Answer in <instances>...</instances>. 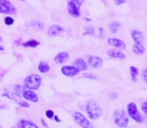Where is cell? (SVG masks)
I'll return each instance as SVG.
<instances>
[{
	"instance_id": "2e32d148",
	"label": "cell",
	"mask_w": 147,
	"mask_h": 128,
	"mask_svg": "<svg viewBox=\"0 0 147 128\" xmlns=\"http://www.w3.org/2000/svg\"><path fill=\"white\" fill-rule=\"evenodd\" d=\"M74 66H75L79 71H86L88 68L87 64H86V62L82 58L75 59V61H74Z\"/></svg>"
},
{
	"instance_id": "ac0fdd59",
	"label": "cell",
	"mask_w": 147,
	"mask_h": 128,
	"mask_svg": "<svg viewBox=\"0 0 147 128\" xmlns=\"http://www.w3.org/2000/svg\"><path fill=\"white\" fill-rule=\"evenodd\" d=\"M138 73H139V70H138L137 67H135V66H130V75H131V80L133 82L137 81Z\"/></svg>"
},
{
	"instance_id": "f1b7e54d",
	"label": "cell",
	"mask_w": 147,
	"mask_h": 128,
	"mask_svg": "<svg viewBox=\"0 0 147 128\" xmlns=\"http://www.w3.org/2000/svg\"><path fill=\"white\" fill-rule=\"evenodd\" d=\"M142 79H143V81L145 83H147V69H145L142 72Z\"/></svg>"
},
{
	"instance_id": "4dcf8cb0",
	"label": "cell",
	"mask_w": 147,
	"mask_h": 128,
	"mask_svg": "<svg viewBox=\"0 0 147 128\" xmlns=\"http://www.w3.org/2000/svg\"><path fill=\"white\" fill-rule=\"evenodd\" d=\"M99 32H100V37H104V34H105V30L103 28H99Z\"/></svg>"
},
{
	"instance_id": "8992f818",
	"label": "cell",
	"mask_w": 147,
	"mask_h": 128,
	"mask_svg": "<svg viewBox=\"0 0 147 128\" xmlns=\"http://www.w3.org/2000/svg\"><path fill=\"white\" fill-rule=\"evenodd\" d=\"M73 117L75 122L82 128H94V125L89 120H87V118L81 112H74Z\"/></svg>"
},
{
	"instance_id": "44dd1931",
	"label": "cell",
	"mask_w": 147,
	"mask_h": 128,
	"mask_svg": "<svg viewBox=\"0 0 147 128\" xmlns=\"http://www.w3.org/2000/svg\"><path fill=\"white\" fill-rule=\"evenodd\" d=\"M120 27H121V24L117 21H113L109 24V29H110L111 33H116L120 29Z\"/></svg>"
},
{
	"instance_id": "f546056e",
	"label": "cell",
	"mask_w": 147,
	"mask_h": 128,
	"mask_svg": "<svg viewBox=\"0 0 147 128\" xmlns=\"http://www.w3.org/2000/svg\"><path fill=\"white\" fill-rule=\"evenodd\" d=\"M19 105H20V106H22V107H29V104H28L27 102H25V101H20Z\"/></svg>"
},
{
	"instance_id": "7c38bea8",
	"label": "cell",
	"mask_w": 147,
	"mask_h": 128,
	"mask_svg": "<svg viewBox=\"0 0 147 128\" xmlns=\"http://www.w3.org/2000/svg\"><path fill=\"white\" fill-rule=\"evenodd\" d=\"M131 37L134 40V42L136 44H142L144 41V35L143 33L139 30H132L131 32Z\"/></svg>"
},
{
	"instance_id": "4fadbf2b",
	"label": "cell",
	"mask_w": 147,
	"mask_h": 128,
	"mask_svg": "<svg viewBox=\"0 0 147 128\" xmlns=\"http://www.w3.org/2000/svg\"><path fill=\"white\" fill-rule=\"evenodd\" d=\"M62 32H64V28L61 27L60 25L54 24V25H51L48 28V35L49 36H56V35L61 34Z\"/></svg>"
},
{
	"instance_id": "277c9868",
	"label": "cell",
	"mask_w": 147,
	"mask_h": 128,
	"mask_svg": "<svg viewBox=\"0 0 147 128\" xmlns=\"http://www.w3.org/2000/svg\"><path fill=\"white\" fill-rule=\"evenodd\" d=\"M84 3L83 0H72L68 1L67 8L69 14L74 18H77L80 16V6Z\"/></svg>"
},
{
	"instance_id": "484cf974",
	"label": "cell",
	"mask_w": 147,
	"mask_h": 128,
	"mask_svg": "<svg viewBox=\"0 0 147 128\" xmlns=\"http://www.w3.org/2000/svg\"><path fill=\"white\" fill-rule=\"evenodd\" d=\"M83 77L84 78H89V79H97V76L94 75V74H91V73H84L83 74Z\"/></svg>"
},
{
	"instance_id": "6da1fadb",
	"label": "cell",
	"mask_w": 147,
	"mask_h": 128,
	"mask_svg": "<svg viewBox=\"0 0 147 128\" xmlns=\"http://www.w3.org/2000/svg\"><path fill=\"white\" fill-rule=\"evenodd\" d=\"M86 112L90 120H96L100 118L103 114V110L101 106L94 100H90L86 105Z\"/></svg>"
},
{
	"instance_id": "ffe728a7",
	"label": "cell",
	"mask_w": 147,
	"mask_h": 128,
	"mask_svg": "<svg viewBox=\"0 0 147 128\" xmlns=\"http://www.w3.org/2000/svg\"><path fill=\"white\" fill-rule=\"evenodd\" d=\"M49 69H50V67H49V65L47 62H45V61H41V62L39 63L38 70L40 72H42V73H46V72L49 71Z\"/></svg>"
},
{
	"instance_id": "52a82bcc",
	"label": "cell",
	"mask_w": 147,
	"mask_h": 128,
	"mask_svg": "<svg viewBox=\"0 0 147 128\" xmlns=\"http://www.w3.org/2000/svg\"><path fill=\"white\" fill-rule=\"evenodd\" d=\"M16 12V8L8 0H0V13L13 14Z\"/></svg>"
},
{
	"instance_id": "836d02e7",
	"label": "cell",
	"mask_w": 147,
	"mask_h": 128,
	"mask_svg": "<svg viewBox=\"0 0 147 128\" xmlns=\"http://www.w3.org/2000/svg\"><path fill=\"white\" fill-rule=\"evenodd\" d=\"M144 123H145L147 126V115H145V117H144Z\"/></svg>"
},
{
	"instance_id": "1f68e13d",
	"label": "cell",
	"mask_w": 147,
	"mask_h": 128,
	"mask_svg": "<svg viewBox=\"0 0 147 128\" xmlns=\"http://www.w3.org/2000/svg\"><path fill=\"white\" fill-rule=\"evenodd\" d=\"M125 0H120V1H114V4L115 5H120V4H123L125 3Z\"/></svg>"
},
{
	"instance_id": "d6a6232c",
	"label": "cell",
	"mask_w": 147,
	"mask_h": 128,
	"mask_svg": "<svg viewBox=\"0 0 147 128\" xmlns=\"http://www.w3.org/2000/svg\"><path fill=\"white\" fill-rule=\"evenodd\" d=\"M54 119H55V121H56V122H60V121H61L57 116H54Z\"/></svg>"
},
{
	"instance_id": "603a6c76",
	"label": "cell",
	"mask_w": 147,
	"mask_h": 128,
	"mask_svg": "<svg viewBox=\"0 0 147 128\" xmlns=\"http://www.w3.org/2000/svg\"><path fill=\"white\" fill-rule=\"evenodd\" d=\"M38 45H39V42L36 40H34V39H31V40H28V41H26L25 43H23L24 47H31V48L38 46Z\"/></svg>"
},
{
	"instance_id": "5b68a950",
	"label": "cell",
	"mask_w": 147,
	"mask_h": 128,
	"mask_svg": "<svg viewBox=\"0 0 147 128\" xmlns=\"http://www.w3.org/2000/svg\"><path fill=\"white\" fill-rule=\"evenodd\" d=\"M41 84V77L38 74H33L25 79L24 81V86L28 88L29 90H36L39 88Z\"/></svg>"
},
{
	"instance_id": "7402d4cb",
	"label": "cell",
	"mask_w": 147,
	"mask_h": 128,
	"mask_svg": "<svg viewBox=\"0 0 147 128\" xmlns=\"http://www.w3.org/2000/svg\"><path fill=\"white\" fill-rule=\"evenodd\" d=\"M29 25L31 26V27L35 28V29H37V30H43L44 29V24H42L39 21H31L29 23Z\"/></svg>"
},
{
	"instance_id": "9c48e42d",
	"label": "cell",
	"mask_w": 147,
	"mask_h": 128,
	"mask_svg": "<svg viewBox=\"0 0 147 128\" xmlns=\"http://www.w3.org/2000/svg\"><path fill=\"white\" fill-rule=\"evenodd\" d=\"M107 44L114 47V48H118L119 50H125L126 49V44L119 38H108Z\"/></svg>"
},
{
	"instance_id": "9a60e30c",
	"label": "cell",
	"mask_w": 147,
	"mask_h": 128,
	"mask_svg": "<svg viewBox=\"0 0 147 128\" xmlns=\"http://www.w3.org/2000/svg\"><path fill=\"white\" fill-rule=\"evenodd\" d=\"M68 59H69V54H68L67 52H60L55 56L54 62L58 63V64H62V63H65Z\"/></svg>"
},
{
	"instance_id": "8fae6325",
	"label": "cell",
	"mask_w": 147,
	"mask_h": 128,
	"mask_svg": "<svg viewBox=\"0 0 147 128\" xmlns=\"http://www.w3.org/2000/svg\"><path fill=\"white\" fill-rule=\"evenodd\" d=\"M107 55L111 58L114 59H119V60H123L125 59V54H124L122 51H120L119 49H115V48H111L107 51Z\"/></svg>"
},
{
	"instance_id": "d590c367",
	"label": "cell",
	"mask_w": 147,
	"mask_h": 128,
	"mask_svg": "<svg viewBox=\"0 0 147 128\" xmlns=\"http://www.w3.org/2000/svg\"><path fill=\"white\" fill-rule=\"evenodd\" d=\"M0 42H2V38H1V36H0Z\"/></svg>"
},
{
	"instance_id": "83f0119b",
	"label": "cell",
	"mask_w": 147,
	"mask_h": 128,
	"mask_svg": "<svg viewBox=\"0 0 147 128\" xmlns=\"http://www.w3.org/2000/svg\"><path fill=\"white\" fill-rule=\"evenodd\" d=\"M45 114H46L47 118H52V117H54V112H53L52 110H47L46 112H45Z\"/></svg>"
},
{
	"instance_id": "ba28073f",
	"label": "cell",
	"mask_w": 147,
	"mask_h": 128,
	"mask_svg": "<svg viewBox=\"0 0 147 128\" xmlns=\"http://www.w3.org/2000/svg\"><path fill=\"white\" fill-rule=\"evenodd\" d=\"M87 62L89 64L91 68L93 69H98V68H101L103 65V60L102 58L98 56H93V55H89L87 56Z\"/></svg>"
},
{
	"instance_id": "5bb4252c",
	"label": "cell",
	"mask_w": 147,
	"mask_h": 128,
	"mask_svg": "<svg viewBox=\"0 0 147 128\" xmlns=\"http://www.w3.org/2000/svg\"><path fill=\"white\" fill-rule=\"evenodd\" d=\"M22 96H23L26 100L32 101V102H38V96H37V94L35 93L34 91H32V90H25V91H23Z\"/></svg>"
},
{
	"instance_id": "d4e9b609",
	"label": "cell",
	"mask_w": 147,
	"mask_h": 128,
	"mask_svg": "<svg viewBox=\"0 0 147 128\" xmlns=\"http://www.w3.org/2000/svg\"><path fill=\"white\" fill-rule=\"evenodd\" d=\"M4 21H5L6 25H12V24L14 23V19L12 17H10V16H6Z\"/></svg>"
},
{
	"instance_id": "e0dca14e",
	"label": "cell",
	"mask_w": 147,
	"mask_h": 128,
	"mask_svg": "<svg viewBox=\"0 0 147 128\" xmlns=\"http://www.w3.org/2000/svg\"><path fill=\"white\" fill-rule=\"evenodd\" d=\"M132 50H133L134 54L138 55V56H142L145 53V47L142 44H136V43H134L133 46H132Z\"/></svg>"
},
{
	"instance_id": "7a4b0ae2",
	"label": "cell",
	"mask_w": 147,
	"mask_h": 128,
	"mask_svg": "<svg viewBox=\"0 0 147 128\" xmlns=\"http://www.w3.org/2000/svg\"><path fill=\"white\" fill-rule=\"evenodd\" d=\"M113 119H114L115 124L119 128H126L129 122V118H128V114L123 109H117L113 112Z\"/></svg>"
},
{
	"instance_id": "d6986e66",
	"label": "cell",
	"mask_w": 147,
	"mask_h": 128,
	"mask_svg": "<svg viewBox=\"0 0 147 128\" xmlns=\"http://www.w3.org/2000/svg\"><path fill=\"white\" fill-rule=\"evenodd\" d=\"M19 125L21 126V128H38L36 124H34L29 120H21L19 122Z\"/></svg>"
},
{
	"instance_id": "30bf717a",
	"label": "cell",
	"mask_w": 147,
	"mask_h": 128,
	"mask_svg": "<svg viewBox=\"0 0 147 128\" xmlns=\"http://www.w3.org/2000/svg\"><path fill=\"white\" fill-rule=\"evenodd\" d=\"M62 74H64L65 76L68 77H72V76H75L79 73V70L75 67V66H63L61 68Z\"/></svg>"
},
{
	"instance_id": "3957f363",
	"label": "cell",
	"mask_w": 147,
	"mask_h": 128,
	"mask_svg": "<svg viewBox=\"0 0 147 128\" xmlns=\"http://www.w3.org/2000/svg\"><path fill=\"white\" fill-rule=\"evenodd\" d=\"M127 114L130 118L133 119L135 122L138 123H143L144 122V117L141 115V113L138 111V108L134 102H130L127 105Z\"/></svg>"
},
{
	"instance_id": "cb8c5ba5",
	"label": "cell",
	"mask_w": 147,
	"mask_h": 128,
	"mask_svg": "<svg viewBox=\"0 0 147 128\" xmlns=\"http://www.w3.org/2000/svg\"><path fill=\"white\" fill-rule=\"evenodd\" d=\"M94 27L92 25H89L85 27V32L83 33V35H94Z\"/></svg>"
},
{
	"instance_id": "4316f807",
	"label": "cell",
	"mask_w": 147,
	"mask_h": 128,
	"mask_svg": "<svg viewBox=\"0 0 147 128\" xmlns=\"http://www.w3.org/2000/svg\"><path fill=\"white\" fill-rule=\"evenodd\" d=\"M141 110H142V112H144V114L147 115V101L146 102H143L141 104Z\"/></svg>"
},
{
	"instance_id": "e575fe53",
	"label": "cell",
	"mask_w": 147,
	"mask_h": 128,
	"mask_svg": "<svg viewBox=\"0 0 147 128\" xmlns=\"http://www.w3.org/2000/svg\"><path fill=\"white\" fill-rule=\"evenodd\" d=\"M41 122H42V124H43V125H44V126H45V127H47V124H46V123H45V121H44V120H43V119H42V120H41Z\"/></svg>"
}]
</instances>
